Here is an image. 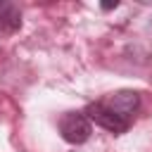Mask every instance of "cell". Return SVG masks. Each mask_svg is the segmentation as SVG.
<instances>
[{
  "instance_id": "1",
  "label": "cell",
  "mask_w": 152,
  "mask_h": 152,
  "mask_svg": "<svg viewBox=\"0 0 152 152\" xmlns=\"http://www.w3.org/2000/svg\"><path fill=\"white\" fill-rule=\"evenodd\" d=\"M59 133L71 145H83L93 133V121L83 112H66L59 119Z\"/></svg>"
},
{
  "instance_id": "2",
  "label": "cell",
  "mask_w": 152,
  "mask_h": 152,
  "mask_svg": "<svg viewBox=\"0 0 152 152\" xmlns=\"http://www.w3.org/2000/svg\"><path fill=\"white\" fill-rule=\"evenodd\" d=\"M86 116H88L90 121H95L97 126L107 128V131H109V133H114V135L126 133V131H128V126H131V121H128V119H124V116L114 114L109 107H104V102H93V104H88Z\"/></svg>"
},
{
  "instance_id": "3",
  "label": "cell",
  "mask_w": 152,
  "mask_h": 152,
  "mask_svg": "<svg viewBox=\"0 0 152 152\" xmlns=\"http://www.w3.org/2000/svg\"><path fill=\"white\" fill-rule=\"evenodd\" d=\"M104 107H109L114 114L131 121V116L140 109V95L135 90H116L104 100Z\"/></svg>"
},
{
  "instance_id": "4",
  "label": "cell",
  "mask_w": 152,
  "mask_h": 152,
  "mask_svg": "<svg viewBox=\"0 0 152 152\" xmlns=\"http://www.w3.org/2000/svg\"><path fill=\"white\" fill-rule=\"evenodd\" d=\"M21 26V12L14 2L0 0V31H17Z\"/></svg>"
},
{
  "instance_id": "5",
  "label": "cell",
  "mask_w": 152,
  "mask_h": 152,
  "mask_svg": "<svg viewBox=\"0 0 152 152\" xmlns=\"http://www.w3.org/2000/svg\"><path fill=\"white\" fill-rule=\"evenodd\" d=\"M119 7V2L114 0V2H102V10H116Z\"/></svg>"
}]
</instances>
